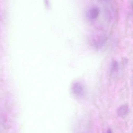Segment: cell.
Listing matches in <instances>:
<instances>
[{"mask_svg":"<svg viewBox=\"0 0 133 133\" xmlns=\"http://www.w3.org/2000/svg\"><path fill=\"white\" fill-rule=\"evenodd\" d=\"M107 133H112V132L111 129H109L108 130Z\"/></svg>","mask_w":133,"mask_h":133,"instance_id":"cell-5","label":"cell"},{"mask_svg":"<svg viewBox=\"0 0 133 133\" xmlns=\"http://www.w3.org/2000/svg\"><path fill=\"white\" fill-rule=\"evenodd\" d=\"M118 68V64L117 62L115 61H113L112 63L111 66V70L112 72L116 71Z\"/></svg>","mask_w":133,"mask_h":133,"instance_id":"cell-4","label":"cell"},{"mask_svg":"<svg viewBox=\"0 0 133 133\" xmlns=\"http://www.w3.org/2000/svg\"><path fill=\"white\" fill-rule=\"evenodd\" d=\"M72 90L74 94L77 96H82L84 94L83 87L79 83L76 82L72 85Z\"/></svg>","mask_w":133,"mask_h":133,"instance_id":"cell-1","label":"cell"},{"mask_svg":"<svg viewBox=\"0 0 133 133\" xmlns=\"http://www.w3.org/2000/svg\"><path fill=\"white\" fill-rule=\"evenodd\" d=\"M99 10L96 7H94L91 9L89 12V15L92 18H96L98 16Z\"/></svg>","mask_w":133,"mask_h":133,"instance_id":"cell-3","label":"cell"},{"mask_svg":"<svg viewBox=\"0 0 133 133\" xmlns=\"http://www.w3.org/2000/svg\"><path fill=\"white\" fill-rule=\"evenodd\" d=\"M132 8L133 9V2H132Z\"/></svg>","mask_w":133,"mask_h":133,"instance_id":"cell-6","label":"cell"},{"mask_svg":"<svg viewBox=\"0 0 133 133\" xmlns=\"http://www.w3.org/2000/svg\"><path fill=\"white\" fill-rule=\"evenodd\" d=\"M128 111V107L127 105L124 104L121 106L117 110V112L118 116L123 117L125 116Z\"/></svg>","mask_w":133,"mask_h":133,"instance_id":"cell-2","label":"cell"}]
</instances>
